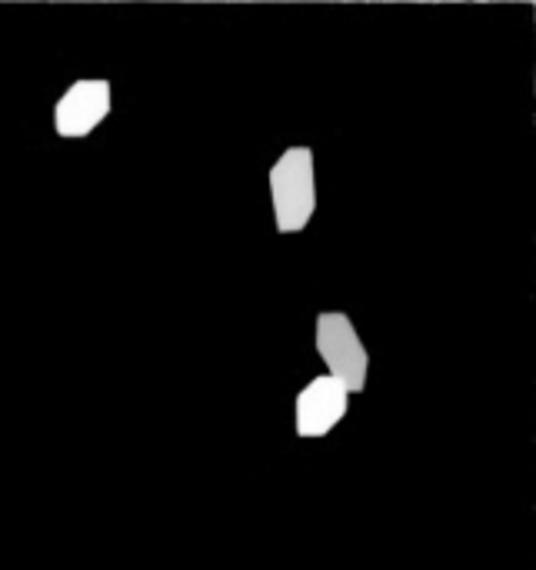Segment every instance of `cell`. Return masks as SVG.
<instances>
[{"mask_svg": "<svg viewBox=\"0 0 536 570\" xmlns=\"http://www.w3.org/2000/svg\"><path fill=\"white\" fill-rule=\"evenodd\" d=\"M350 407V394L340 381H334L330 374L310 381L300 394H297V434L300 438H327Z\"/></svg>", "mask_w": 536, "mask_h": 570, "instance_id": "4", "label": "cell"}, {"mask_svg": "<svg viewBox=\"0 0 536 570\" xmlns=\"http://www.w3.org/2000/svg\"><path fill=\"white\" fill-rule=\"evenodd\" d=\"M317 351L330 371L334 381L347 387V394H360L367 387V371L370 357L367 347L360 344V334L347 314H320L317 317Z\"/></svg>", "mask_w": 536, "mask_h": 570, "instance_id": "2", "label": "cell"}, {"mask_svg": "<svg viewBox=\"0 0 536 570\" xmlns=\"http://www.w3.org/2000/svg\"><path fill=\"white\" fill-rule=\"evenodd\" d=\"M110 114L107 80H77L53 107V130L60 137H87Z\"/></svg>", "mask_w": 536, "mask_h": 570, "instance_id": "3", "label": "cell"}, {"mask_svg": "<svg viewBox=\"0 0 536 570\" xmlns=\"http://www.w3.org/2000/svg\"><path fill=\"white\" fill-rule=\"evenodd\" d=\"M270 194L280 234H297L310 224L317 210V174L310 147H290L280 154L270 170Z\"/></svg>", "mask_w": 536, "mask_h": 570, "instance_id": "1", "label": "cell"}]
</instances>
